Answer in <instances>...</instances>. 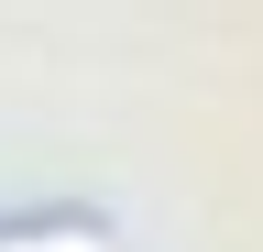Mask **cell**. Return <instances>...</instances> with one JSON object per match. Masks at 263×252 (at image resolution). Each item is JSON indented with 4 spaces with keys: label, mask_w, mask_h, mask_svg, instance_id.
Returning <instances> with one entry per match:
<instances>
[{
    "label": "cell",
    "mask_w": 263,
    "mask_h": 252,
    "mask_svg": "<svg viewBox=\"0 0 263 252\" xmlns=\"http://www.w3.org/2000/svg\"><path fill=\"white\" fill-rule=\"evenodd\" d=\"M0 252H110V241L88 219H22V230H0Z\"/></svg>",
    "instance_id": "obj_1"
}]
</instances>
